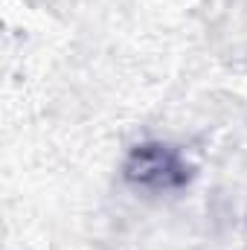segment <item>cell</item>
Returning <instances> with one entry per match:
<instances>
[{"instance_id": "obj_1", "label": "cell", "mask_w": 247, "mask_h": 250, "mask_svg": "<svg viewBox=\"0 0 247 250\" xmlns=\"http://www.w3.org/2000/svg\"><path fill=\"white\" fill-rule=\"evenodd\" d=\"M125 178L143 189H178L189 181V166L178 148L143 143L125 160Z\"/></svg>"}]
</instances>
